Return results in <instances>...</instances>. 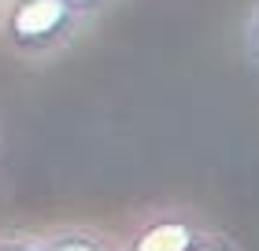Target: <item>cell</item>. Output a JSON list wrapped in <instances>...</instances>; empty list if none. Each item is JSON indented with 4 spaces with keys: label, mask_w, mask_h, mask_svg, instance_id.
Here are the masks:
<instances>
[{
    "label": "cell",
    "mask_w": 259,
    "mask_h": 251,
    "mask_svg": "<svg viewBox=\"0 0 259 251\" xmlns=\"http://www.w3.org/2000/svg\"><path fill=\"white\" fill-rule=\"evenodd\" d=\"M93 19L70 8L67 0H4L0 4V41L30 67L56 63L74 52L89 33Z\"/></svg>",
    "instance_id": "cell-1"
},
{
    "label": "cell",
    "mask_w": 259,
    "mask_h": 251,
    "mask_svg": "<svg viewBox=\"0 0 259 251\" xmlns=\"http://www.w3.org/2000/svg\"><path fill=\"white\" fill-rule=\"evenodd\" d=\"M207 222L189 207H152L130 225L122 251H189Z\"/></svg>",
    "instance_id": "cell-2"
},
{
    "label": "cell",
    "mask_w": 259,
    "mask_h": 251,
    "mask_svg": "<svg viewBox=\"0 0 259 251\" xmlns=\"http://www.w3.org/2000/svg\"><path fill=\"white\" fill-rule=\"evenodd\" d=\"M45 251H119L115 240L100 229H89V225H67V229H56L45 236Z\"/></svg>",
    "instance_id": "cell-3"
},
{
    "label": "cell",
    "mask_w": 259,
    "mask_h": 251,
    "mask_svg": "<svg viewBox=\"0 0 259 251\" xmlns=\"http://www.w3.org/2000/svg\"><path fill=\"white\" fill-rule=\"evenodd\" d=\"M237 44H241V59L244 67L259 78V0H252L248 11L241 19V30H237Z\"/></svg>",
    "instance_id": "cell-4"
},
{
    "label": "cell",
    "mask_w": 259,
    "mask_h": 251,
    "mask_svg": "<svg viewBox=\"0 0 259 251\" xmlns=\"http://www.w3.org/2000/svg\"><path fill=\"white\" fill-rule=\"evenodd\" d=\"M189 251H244V247H241L237 240H233L230 233L211 229V225H207V229H204V233H200L196 240L189 244Z\"/></svg>",
    "instance_id": "cell-5"
},
{
    "label": "cell",
    "mask_w": 259,
    "mask_h": 251,
    "mask_svg": "<svg viewBox=\"0 0 259 251\" xmlns=\"http://www.w3.org/2000/svg\"><path fill=\"white\" fill-rule=\"evenodd\" d=\"M0 251H45V244L30 233H0Z\"/></svg>",
    "instance_id": "cell-6"
},
{
    "label": "cell",
    "mask_w": 259,
    "mask_h": 251,
    "mask_svg": "<svg viewBox=\"0 0 259 251\" xmlns=\"http://www.w3.org/2000/svg\"><path fill=\"white\" fill-rule=\"evenodd\" d=\"M67 4H70V8H78L81 15H89L93 22H97V19L108 15V11H111L115 4H119V0H67Z\"/></svg>",
    "instance_id": "cell-7"
},
{
    "label": "cell",
    "mask_w": 259,
    "mask_h": 251,
    "mask_svg": "<svg viewBox=\"0 0 259 251\" xmlns=\"http://www.w3.org/2000/svg\"><path fill=\"white\" fill-rule=\"evenodd\" d=\"M0 4H4V0H0Z\"/></svg>",
    "instance_id": "cell-8"
}]
</instances>
